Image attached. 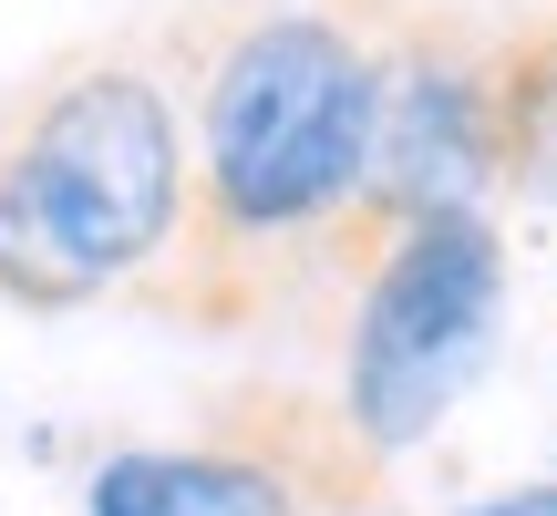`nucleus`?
<instances>
[{
	"label": "nucleus",
	"mask_w": 557,
	"mask_h": 516,
	"mask_svg": "<svg viewBox=\"0 0 557 516\" xmlns=\"http://www.w3.org/2000/svg\"><path fill=\"white\" fill-rule=\"evenodd\" d=\"M455 516H557V476H547V486H506V496H485V506H455Z\"/></svg>",
	"instance_id": "nucleus-7"
},
{
	"label": "nucleus",
	"mask_w": 557,
	"mask_h": 516,
	"mask_svg": "<svg viewBox=\"0 0 557 516\" xmlns=\"http://www.w3.org/2000/svg\"><path fill=\"white\" fill-rule=\"evenodd\" d=\"M496 186V73L455 52H393L372 103V165H361V207L382 228L413 218H465Z\"/></svg>",
	"instance_id": "nucleus-5"
},
{
	"label": "nucleus",
	"mask_w": 557,
	"mask_h": 516,
	"mask_svg": "<svg viewBox=\"0 0 557 516\" xmlns=\"http://www.w3.org/2000/svg\"><path fill=\"white\" fill-rule=\"evenodd\" d=\"M197 218V156L156 73H73L0 145V299L83 310V299L176 258Z\"/></svg>",
	"instance_id": "nucleus-1"
},
{
	"label": "nucleus",
	"mask_w": 557,
	"mask_h": 516,
	"mask_svg": "<svg viewBox=\"0 0 557 516\" xmlns=\"http://www.w3.org/2000/svg\"><path fill=\"white\" fill-rule=\"evenodd\" d=\"M341 476V496H361L372 455L341 434V414L320 434H299L289 414L259 393L248 423L227 434H197V444H124V455L94 465L83 486V516H310Z\"/></svg>",
	"instance_id": "nucleus-4"
},
{
	"label": "nucleus",
	"mask_w": 557,
	"mask_h": 516,
	"mask_svg": "<svg viewBox=\"0 0 557 516\" xmlns=\"http://www.w3.org/2000/svg\"><path fill=\"white\" fill-rule=\"evenodd\" d=\"M496 176L557 207V41H527L496 73Z\"/></svg>",
	"instance_id": "nucleus-6"
},
{
	"label": "nucleus",
	"mask_w": 557,
	"mask_h": 516,
	"mask_svg": "<svg viewBox=\"0 0 557 516\" xmlns=\"http://www.w3.org/2000/svg\"><path fill=\"white\" fill-rule=\"evenodd\" d=\"M382 52L331 11H269L218 52L197 103V218L207 238H299L361 207Z\"/></svg>",
	"instance_id": "nucleus-2"
},
{
	"label": "nucleus",
	"mask_w": 557,
	"mask_h": 516,
	"mask_svg": "<svg viewBox=\"0 0 557 516\" xmlns=\"http://www.w3.org/2000/svg\"><path fill=\"white\" fill-rule=\"evenodd\" d=\"M506 331V238L485 207L393 228L361 279L351 352H341V434L372 465L434 444V423L475 393Z\"/></svg>",
	"instance_id": "nucleus-3"
}]
</instances>
